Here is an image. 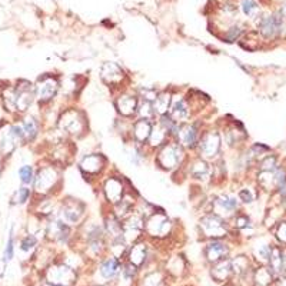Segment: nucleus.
<instances>
[{"mask_svg":"<svg viewBox=\"0 0 286 286\" xmlns=\"http://www.w3.org/2000/svg\"><path fill=\"white\" fill-rule=\"evenodd\" d=\"M137 99L135 96H129V95H123L119 99L116 100V108L119 113H122L123 116H132L135 114L137 111Z\"/></svg>","mask_w":286,"mask_h":286,"instance_id":"nucleus-21","label":"nucleus"},{"mask_svg":"<svg viewBox=\"0 0 286 286\" xmlns=\"http://www.w3.org/2000/svg\"><path fill=\"white\" fill-rule=\"evenodd\" d=\"M36 243H38V240H36V237L33 236V235H27L22 239V242H20V249L23 250V252H29V250H32V249L36 246Z\"/></svg>","mask_w":286,"mask_h":286,"instance_id":"nucleus-38","label":"nucleus"},{"mask_svg":"<svg viewBox=\"0 0 286 286\" xmlns=\"http://www.w3.org/2000/svg\"><path fill=\"white\" fill-rule=\"evenodd\" d=\"M228 253H229V249L221 240H213L211 243H208V246L205 249V255H206L208 261L213 262V263L225 259L228 256Z\"/></svg>","mask_w":286,"mask_h":286,"instance_id":"nucleus-16","label":"nucleus"},{"mask_svg":"<svg viewBox=\"0 0 286 286\" xmlns=\"http://www.w3.org/2000/svg\"><path fill=\"white\" fill-rule=\"evenodd\" d=\"M282 29V17L279 14H272L268 17H263L259 23V30H261L262 36L271 39L279 35Z\"/></svg>","mask_w":286,"mask_h":286,"instance_id":"nucleus-12","label":"nucleus"},{"mask_svg":"<svg viewBox=\"0 0 286 286\" xmlns=\"http://www.w3.org/2000/svg\"><path fill=\"white\" fill-rule=\"evenodd\" d=\"M137 112L142 116V119H148V120L156 114L155 109H153V102L145 99H142V102L137 105Z\"/></svg>","mask_w":286,"mask_h":286,"instance_id":"nucleus-32","label":"nucleus"},{"mask_svg":"<svg viewBox=\"0 0 286 286\" xmlns=\"http://www.w3.org/2000/svg\"><path fill=\"white\" fill-rule=\"evenodd\" d=\"M56 182H57V172L52 166H45L35 174L33 186L38 193L45 195L49 190H52V187L55 186Z\"/></svg>","mask_w":286,"mask_h":286,"instance_id":"nucleus-5","label":"nucleus"},{"mask_svg":"<svg viewBox=\"0 0 286 286\" xmlns=\"http://www.w3.org/2000/svg\"><path fill=\"white\" fill-rule=\"evenodd\" d=\"M269 263H271V272L275 275H279L284 271V255L281 252V249L275 248L271 250V256H269Z\"/></svg>","mask_w":286,"mask_h":286,"instance_id":"nucleus-28","label":"nucleus"},{"mask_svg":"<svg viewBox=\"0 0 286 286\" xmlns=\"http://www.w3.org/2000/svg\"><path fill=\"white\" fill-rule=\"evenodd\" d=\"M166 132L162 129V126H159V127H152V132H150V136H149V142L150 145L153 146V148H158V146H161L163 142H165V139H166Z\"/></svg>","mask_w":286,"mask_h":286,"instance_id":"nucleus-33","label":"nucleus"},{"mask_svg":"<svg viewBox=\"0 0 286 286\" xmlns=\"http://www.w3.org/2000/svg\"><path fill=\"white\" fill-rule=\"evenodd\" d=\"M4 265H6V261L3 259V261H0V276L3 275V272H4Z\"/></svg>","mask_w":286,"mask_h":286,"instance_id":"nucleus-46","label":"nucleus"},{"mask_svg":"<svg viewBox=\"0 0 286 286\" xmlns=\"http://www.w3.org/2000/svg\"><path fill=\"white\" fill-rule=\"evenodd\" d=\"M232 274H233L232 261H229V259H222V261L216 262V265L212 268V276H213L218 282H224V281H226Z\"/></svg>","mask_w":286,"mask_h":286,"instance_id":"nucleus-22","label":"nucleus"},{"mask_svg":"<svg viewBox=\"0 0 286 286\" xmlns=\"http://www.w3.org/2000/svg\"><path fill=\"white\" fill-rule=\"evenodd\" d=\"M235 225L237 228H246L249 225V219L246 216H237L236 221H235Z\"/></svg>","mask_w":286,"mask_h":286,"instance_id":"nucleus-44","label":"nucleus"},{"mask_svg":"<svg viewBox=\"0 0 286 286\" xmlns=\"http://www.w3.org/2000/svg\"><path fill=\"white\" fill-rule=\"evenodd\" d=\"M240 33H242L240 27H230V29L228 30V33L225 35V40H226V42H233V40H236V39L239 38Z\"/></svg>","mask_w":286,"mask_h":286,"instance_id":"nucleus-41","label":"nucleus"},{"mask_svg":"<svg viewBox=\"0 0 286 286\" xmlns=\"http://www.w3.org/2000/svg\"><path fill=\"white\" fill-rule=\"evenodd\" d=\"M103 165H105V158L99 153H93V155H89L86 158H83V161L80 163V168L85 173L96 174L102 171Z\"/></svg>","mask_w":286,"mask_h":286,"instance_id":"nucleus-18","label":"nucleus"},{"mask_svg":"<svg viewBox=\"0 0 286 286\" xmlns=\"http://www.w3.org/2000/svg\"><path fill=\"white\" fill-rule=\"evenodd\" d=\"M145 259H146V245L145 243H137L130 250L129 261L135 266H140V265H143Z\"/></svg>","mask_w":286,"mask_h":286,"instance_id":"nucleus-27","label":"nucleus"},{"mask_svg":"<svg viewBox=\"0 0 286 286\" xmlns=\"http://www.w3.org/2000/svg\"><path fill=\"white\" fill-rule=\"evenodd\" d=\"M171 117L173 119L176 123L179 122H185L189 117V108H187L186 102L182 98H174L171 103Z\"/></svg>","mask_w":286,"mask_h":286,"instance_id":"nucleus-19","label":"nucleus"},{"mask_svg":"<svg viewBox=\"0 0 286 286\" xmlns=\"http://www.w3.org/2000/svg\"><path fill=\"white\" fill-rule=\"evenodd\" d=\"M0 173H1V166H0Z\"/></svg>","mask_w":286,"mask_h":286,"instance_id":"nucleus-48","label":"nucleus"},{"mask_svg":"<svg viewBox=\"0 0 286 286\" xmlns=\"http://www.w3.org/2000/svg\"><path fill=\"white\" fill-rule=\"evenodd\" d=\"M60 129L70 133V135H79L83 132L85 129V119L83 114L76 111V109H70L67 112H64V114L60 119Z\"/></svg>","mask_w":286,"mask_h":286,"instance_id":"nucleus-8","label":"nucleus"},{"mask_svg":"<svg viewBox=\"0 0 286 286\" xmlns=\"http://www.w3.org/2000/svg\"><path fill=\"white\" fill-rule=\"evenodd\" d=\"M132 208H133V200L130 196H123L122 199L119 200L117 203H116V215L117 216H126L129 212L132 211Z\"/></svg>","mask_w":286,"mask_h":286,"instance_id":"nucleus-34","label":"nucleus"},{"mask_svg":"<svg viewBox=\"0 0 286 286\" xmlns=\"http://www.w3.org/2000/svg\"><path fill=\"white\" fill-rule=\"evenodd\" d=\"M48 235L55 240L59 242H66L69 237V228L67 225L63 222L62 219H53L48 224V229H46Z\"/></svg>","mask_w":286,"mask_h":286,"instance_id":"nucleus-17","label":"nucleus"},{"mask_svg":"<svg viewBox=\"0 0 286 286\" xmlns=\"http://www.w3.org/2000/svg\"><path fill=\"white\" fill-rule=\"evenodd\" d=\"M272 272L266 268H259L255 275H253V281L258 286H269L272 284Z\"/></svg>","mask_w":286,"mask_h":286,"instance_id":"nucleus-30","label":"nucleus"},{"mask_svg":"<svg viewBox=\"0 0 286 286\" xmlns=\"http://www.w3.org/2000/svg\"><path fill=\"white\" fill-rule=\"evenodd\" d=\"M172 103V95L169 92H162L156 96V99L153 100V109L158 114H166V112L169 111Z\"/></svg>","mask_w":286,"mask_h":286,"instance_id":"nucleus-26","label":"nucleus"},{"mask_svg":"<svg viewBox=\"0 0 286 286\" xmlns=\"http://www.w3.org/2000/svg\"><path fill=\"white\" fill-rule=\"evenodd\" d=\"M211 173V169H209V165L205 162V161H196V162L192 165L190 168V174L195 177V179H206Z\"/></svg>","mask_w":286,"mask_h":286,"instance_id":"nucleus-29","label":"nucleus"},{"mask_svg":"<svg viewBox=\"0 0 286 286\" xmlns=\"http://www.w3.org/2000/svg\"><path fill=\"white\" fill-rule=\"evenodd\" d=\"M119 271H120V263H119L117 258H109L100 266V274L106 279H113L116 275L119 274Z\"/></svg>","mask_w":286,"mask_h":286,"instance_id":"nucleus-25","label":"nucleus"},{"mask_svg":"<svg viewBox=\"0 0 286 286\" xmlns=\"http://www.w3.org/2000/svg\"><path fill=\"white\" fill-rule=\"evenodd\" d=\"M46 278L50 285L69 286L75 282L76 274L66 265H55L48 271Z\"/></svg>","mask_w":286,"mask_h":286,"instance_id":"nucleus-4","label":"nucleus"},{"mask_svg":"<svg viewBox=\"0 0 286 286\" xmlns=\"http://www.w3.org/2000/svg\"><path fill=\"white\" fill-rule=\"evenodd\" d=\"M57 89H59L57 79H55L52 76H43L39 79L35 86V96L40 103H46L56 95Z\"/></svg>","mask_w":286,"mask_h":286,"instance_id":"nucleus-7","label":"nucleus"},{"mask_svg":"<svg viewBox=\"0 0 286 286\" xmlns=\"http://www.w3.org/2000/svg\"><path fill=\"white\" fill-rule=\"evenodd\" d=\"M162 282V278L159 274H150L143 279V286H159Z\"/></svg>","mask_w":286,"mask_h":286,"instance_id":"nucleus-39","label":"nucleus"},{"mask_svg":"<svg viewBox=\"0 0 286 286\" xmlns=\"http://www.w3.org/2000/svg\"><path fill=\"white\" fill-rule=\"evenodd\" d=\"M200 156L203 158H213L218 155L221 148V136L218 132H208L205 133L198 143Z\"/></svg>","mask_w":286,"mask_h":286,"instance_id":"nucleus-10","label":"nucleus"},{"mask_svg":"<svg viewBox=\"0 0 286 286\" xmlns=\"http://www.w3.org/2000/svg\"><path fill=\"white\" fill-rule=\"evenodd\" d=\"M19 179L20 182L23 183V186H29L33 183L35 180V171H33V166L30 165H23L20 169H19Z\"/></svg>","mask_w":286,"mask_h":286,"instance_id":"nucleus-31","label":"nucleus"},{"mask_svg":"<svg viewBox=\"0 0 286 286\" xmlns=\"http://www.w3.org/2000/svg\"><path fill=\"white\" fill-rule=\"evenodd\" d=\"M275 286H286V278H281V279H278V282H276V285Z\"/></svg>","mask_w":286,"mask_h":286,"instance_id":"nucleus-45","label":"nucleus"},{"mask_svg":"<svg viewBox=\"0 0 286 286\" xmlns=\"http://www.w3.org/2000/svg\"><path fill=\"white\" fill-rule=\"evenodd\" d=\"M239 198H240L242 202H245V203L253 202V195H252V192H250L249 189H242V190L239 192Z\"/></svg>","mask_w":286,"mask_h":286,"instance_id":"nucleus-43","label":"nucleus"},{"mask_svg":"<svg viewBox=\"0 0 286 286\" xmlns=\"http://www.w3.org/2000/svg\"><path fill=\"white\" fill-rule=\"evenodd\" d=\"M103 190H105L106 199L114 205L123 198V183H122V180H119L116 177L108 179L103 186Z\"/></svg>","mask_w":286,"mask_h":286,"instance_id":"nucleus-14","label":"nucleus"},{"mask_svg":"<svg viewBox=\"0 0 286 286\" xmlns=\"http://www.w3.org/2000/svg\"><path fill=\"white\" fill-rule=\"evenodd\" d=\"M123 70L116 63H105L102 67V79L108 85H119L123 80Z\"/></svg>","mask_w":286,"mask_h":286,"instance_id":"nucleus-15","label":"nucleus"},{"mask_svg":"<svg viewBox=\"0 0 286 286\" xmlns=\"http://www.w3.org/2000/svg\"><path fill=\"white\" fill-rule=\"evenodd\" d=\"M19 143L20 140L14 135L12 124H3L0 127V156H10Z\"/></svg>","mask_w":286,"mask_h":286,"instance_id":"nucleus-9","label":"nucleus"},{"mask_svg":"<svg viewBox=\"0 0 286 286\" xmlns=\"http://www.w3.org/2000/svg\"><path fill=\"white\" fill-rule=\"evenodd\" d=\"M14 255V233H13V228L9 232V239H7V243H6V249H4V261L9 262Z\"/></svg>","mask_w":286,"mask_h":286,"instance_id":"nucleus-37","label":"nucleus"},{"mask_svg":"<svg viewBox=\"0 0 286 286\" xmlns=\"http://www.w3.org/2000/svg\"><path fill=\"white\" fill-rule=\"evenodd\" d=\"M200 230L202 233L206 237H213V239H218V237L225 236L228 233L226 230V226H225L224 221L221 216L218 215H206L200 219Z\"/></svg>","mask_w":286,"mask_h":286,"instance_id":"nucleus-2","label":"nucleus"},{"mask_svg":"<svg viewBox=\"0 0 286 286\" xmlns=\"http://www.w3.org/2000/svg\"><path fill=\"white\" fill-rule=\"evenodd\" d=\"M83 215V206L79 202H67L62 208V221L66 225H75L80 221Z\"/></svg>","mask_w":286,"mask_h":286,"instance_id":"nucleus-13","label":"nucleus"},{"mask_svg":"<svg viewBox=\"0 0 286 286\" xmlns=\"http://www.w3.org/2000/svg\"><path fill=\"white\" fill-rule=\"evenodd\" d=\"M150 132H152V124L148 119H140L133 126V135L139 143H145L149 139Z\"/></svg>","mask_w":286,"mask_h":286,"instance_id":"nucleus-24","label":"nucleus"},{"mask_svg":"<svg viewBox=\"0 0 286 286\" xmlns=\"http://www.w3.org/2000/svg\"><path fill=\"white\" fill-rule=\"evenodd\" d=\"M146 232L153 237H163L171 232V221L163 213H153L145 222Z\"/></svg>","mask_w":286,"mask_h":286,"instance_id":"nucleus-6","label":"nucleus"},{"mask_svg":"<svg viewBox=\"0 0 286 286\" xmlns=\"http://www.w3.org/2000/svg\"><path fill=\"white\" fill-rule=\"evenodd\" d=\"M275 235H276L279 242L286 243V221H284V222H281V224L278 225V228H276V230H275Z\"/></svg>","mask_w":286,"mask_h":286,"instance_id":"nucleus-40","label":"nucleus"},{"mask_svg":"<svg viewBox=\"0 0 286 286\" xmlns=\"http://www.w3.org/2000/svg\"><path fill=\"white\" fill-rule=\"evenodd\" d=\"M23 133H25V142H33L39 135V122L33 116H27L22 122Z\"/></svg>","mask_w":286,"mask_h":286,"instance_id":"nucleus-23","label":"nucleus"},{"mask_svg":"<svg viewBox=\"0 0 286 286\" xmlns=\"http://www.w3.org/2000/svg\"><path fill=\"white\" fill-rule=\"evenodd\" d=\"M240 6H242L243 13L248 17H255L258 14V12H259V6H258L256 0H242Z\"/></svg>","mask_w":286,"mask_h":286,"instance_id":"nucleus-36","label":"nucleus"},{"mask_svg":"<svg viewBox=\"0 0 286 286\" xmlns=\"http://www.w3.org/2000/svg\"><path fill=\"white\" fill-rule=\"evenodd\" d=\"M237 208V200L235 196H229V195H222L218 199L213 202V211L215 213L218 212V215L221 212L224 213H232L233 211H236Z\"/></svg>","mask_w":286,"mask_h":286,"instance_id":"nucleus-20","label":"nucleus"},{"mask_svg":"<svg viewBox=\"0 0 286 286\" xmlns=\"http://www.w3.org/2000/svg\"><path fill=\"white\" fill-rule=\"evenodd\" d=\"M182 159H183V149L179 143L165 145L158 155V163L166 171L177 168L182 162Z\"/></svg>","mask_w":286,"mask_h":286,"instance_id":"nucleus-1","label":"nucleus"},{"mask_svg":"<svg viewBox=\"0 0 286 286\" xmlns=\"http://www.w3.org/2000/svg\"><path fill=\"white\" fill-rule=\"evenodd\" d=\"M14 95H16V112H26L33 103V99L36 98L35 86L27 80H20L14 86Z\"/></svg>","mask_w":286,"mask_h":286,"instance_id":"nucleus-3","label":"nucleus"},{"mask_svg":"<svg viewBox=\"0 0 286 286\" xmlns=\"http://www.w3.org/2000/svg\"><path fill=\"white\" fill-rule=\"evenodd\" d=\"M177 139L180 142L179 143L180 146L192 149V148L198 146V143H199V130L195 124H185L179 129Z\"/></svg>","mask_w":286,"mask_h":286,"instance_id":"nucleus-11","label":"nucleus"},{"mask_svg":"<svg viewBox=\"0 0 286 286\" xmlns=\"http://www.w3.org/2000/svg\"><path fill=\"white\" fill-rule=\"evenodd\" d=\"M282 13H284V14H285V16H286V6H285V7H284V10H282Z\"/></svg>","mask_w":286,"mask_h":286,"instance_id":"nucleus-47","label":"nucleus"},{"mask_svg":"<svg viewBox=\"0 0 286 286\" xmlns=\"http://www.w3.org/2000/svg\"><path fill=\"white\" fill-rule=\"evenodd\" d=\"M271 250H272V249L269 248V246H266V245L261 246L259 252H258V256H259V259H261V261H265V262L269 261V256H271Z\"/></svg>","mask_w":286,"mask_h":286,"instance_id":"nucleus-42","label":"nucleus"},{"mask_svg":"<svg viewBox=\"0 0 286 286\" xmlns=\"http://www.w3.org/2000/svg\"><path fill=\"white\" fill-rule=\"evenodd\" d=\"M30 198V189L27 186L19 187L12 196V203L13 205H23Z\"/></svg>","mask_w":286,"mask_h":286,"instance_id":"nucleus-35","label":"nucleus"}]
</instances>
